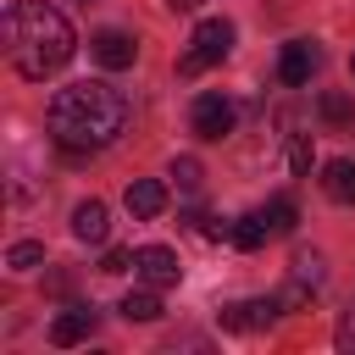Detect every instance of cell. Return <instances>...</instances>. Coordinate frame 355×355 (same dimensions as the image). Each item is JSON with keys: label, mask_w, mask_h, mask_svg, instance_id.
Masks as SVG:
<instances>
[{"label": "cell", "mask_w": 355, "mask_h": 355, "mask_svg": "<svg viewBox=\"0 0 355 355\" xmlns=\"http://www.w3.org/2000/svg\"><path fill=\"white\" fill-rule=\"evenodd\" d=\"M116 311H122L128 322H155V316H161V288H150V283H144V288L122 294V305H116Z\"/></svg>", "instance_id": "cell-13"}, {"label": "cell", "mask_w": 355, "mask_h": 355, "mask_svg": "<svg viewBox=\"0 0 355 355\" xmlns=\"http://www.w3.org/2000/svg\"><path fill=\"white\" fill-rule=\"evenodd\" d=\"M0 33H6L11 67L22 78H33V83H44L50 72H61L72 61V50H78L72 22L55 6H44V0H11L6 17H0Z\"/></svg>", "instance_id": "cell-2"}, {"label": "cell", "mask_w": 355, "mask_h": 355, "mask_svg": "<svg viewBox=\"0 0 355 355\" xmlns=\"http://www.w3.org/2000/svg\"><path fill=\"white\" fill-rule=\"evenodd\" d=\"M233 116H239V111H233V100H227V94H200V100H194V111H189V128H194L200 139H211V144H216V139H227V133H233Z\"/></svg>", "instance_id": "cell-4"}, {"label": "cell", "mask_w": 355, "mask_h": 355, "mask_svg": "<svg viewBox=\"0 0 355 355\" xmlns=\"http://www.w3.org/2000/svg\"><path fill=\"white\" fill-rule=\"evenodd\" d=\"M172 178H178V189H183V194H200V183H205V166H200L194 155H178V161H172Z\"/></svg>", "instance_id": "cell-17"}, {"label": "cell", "mask_w": 355, "mask_h": 355, "mask_svg": "<svg viewBox=\"0 0 355 355\" xmlns=\"http://www.w3.org/2000/svg\"><path fill=\"white\" fill-rule=\"evenodd\" d=\"M261 222H266V233H288V227L300 222V211H294V200H288V194H277V200H266V205H261Z\"/></svg>", "instance_id": "cell-16"}, {"label": "cell", "mask_w": 355, "mask_h": 355, "mask_svg": "<svg viewBox=\"0 0 355 355\" xmlns=\"http://www.w3.org/2000/svg\"><path fill=\"white\" fill-rule=\"evenodd\" d=\"M316 111H322L327 128H355V100H349L344 89H327V94L316 100Z\"/></svg>", "instance_id": "cell-14"}, {"label": "cell", "mask_w": 355, "mask_h": 355, "mask_svg": "<svg viewBox=\"0 0 355 355\" xmlns=\"http://www.w3.org/2000/svg\"><path fill=\"white\" fill-rule=\"evenodd\" d=\"M333 338H338V349H355V311L338 316V333H333Z\"/></svg>", "instance_id": "cell-21"}, {"label": "cell", "mask_w": 355, "mask_h": 355, "mask_svg": "<svg viewBox=\"0 0 355 355\" xmlns=\"http://www.w3.org/2000/svg\"><path fill=\"white\" fill-rule=\"evenodd\" d=\"M128 266H133V250H105V261H100L105 277H116V272H128Z\"/></svg>", "instance_id": "cell-20"}, {"label": "cell", "mask_w": 355, "mask_h": 355, "mask_svg": "<svg viewBox=\"0 0 355 355\" xmlns=\"http://www.w3.org/2000/svg\"><path fill=\"white\" fill-rule=\"evenodd\" d=\"M349 72H355V55H349Z\"/></svg>", "instance_id": "cell-23"}, {"label": "cell", "mask_w": 355, "mask_h": 355, "mask_svg": "<svg viewBox=\"0 0 355 355\" xmlns=\"http://www.w3.org/2000/svg\"><path fill=\"white\" fill-rule=\"evenodd\" d=\"M122 200H128L133 222H155V216L166 211V183H155V178H133Z\"/></svg>", "instance_id": "cell-8"}, {"label": "cell", "mask_w": 355, "mask_h": 355, "mask_svg": "<svg viewBox=\"0 0 355 355\" xmlns=\"http://www.w3.org/2000/svg\"><path fill=\"white\" fill-rule=\"evenodd\" d=\"M39 261H44V244H33V239H22V244L6 250V266H11V272H33Z\"/></svg>", "instance_id": "cell-18"}, {"label": "cell", "mask_w": 355, "mask_h": 355, "mask_svg": "<svg viewBox=\"0 0 355 355\" xmlns=\"http://www.w3.org/2000/svg\"><path fill=\"white\" fill-rule=\"evenodd\" d=\"M322 194L338 200V205H355V161L349 155H333L322 166Z\"/></svg>", "instance_id": "cell-12"}, {"label": "cell", "mask_w": 355, "mask_h": 355, "mask_svg": "<svg viewBox=\"0 0 355 355\" xmlns=\"http://www.w3.org/2000/svg\"><path fill=\"white\" fill-rule=\"evenodd\" d=\"M133 105L116 83L105 78H83V83H67L50 94V111H44V128L61 150H105L111 139H122Z\"/></svg>", "instance_id": "cell-1"}, {"label": "cell", "mask_w": 355, "mask_h": 355, "mask_svg": "<svg viewBox=\"0 0 355 355\" xmlns=\"http://www.w3.org/2000/svg\"><path fill=\"white\" fill-rule=\"evenodd\" d=\"M89 50H94V61H100L105 72H122V67H133V55H139L133 33H122V28H100V33L89 39Z\"/></svg>", "instance_id": "cell-7"}, {"label": "cell", "mask_w": 355, "mask_h": 355, "mask_svg": "<svg viewBox=\"0 0 355 355\" xmlns=\"http://www.w3.org/2000/svg\"><path fill=\"white\" fill-rule=\"evenodd\" d=\"M89 333H94V311H83V305H72V311H61V316L50 322V344H61V349L83 344Z\"/></svg>", "instance_id": "cell-11"}, {"label": "cell", "mask_w": 355, "mask_h": 355, "mask_svg": "<svg viewBox=\"0 0 355 355\" xmlns=\"http://www.w3.org/2000/svg\"><path fill=\"white\" fill-rule=\"evenodd\" d=\"M72 233H78L83 244H105V233H111L105 205H100V200H78V205H72Z\"/></svg>", "instance_id": "cell-10"}, {"label": "cell", "mask_w": 355, "mask_h": 355, "mask_svg": "<svg viewBox=\"0 0 355 355\" xmlns=\"http://www.w3.org/2000/svg\"><path fill=\"white\" fill-rule=\"evenodd\" d=\"M133 272H139L150 288H172V283L183 277L178 250H166V244H144V250H133Z\"/></svg>", "instance_id": "cell-5"}, {"label": "cell", "mask_w": 355, "mask_h": 355, "mask_svg": "<svg viewBox=\"0 0 355 355\" xmlns=\"http://www.w3.org/2000/svg\"><path fill=\"white\" fill-rule=\"evenodd\" d=\"M322 67V50H316V39H288L283 44V55H277V78L288 83V89H300V83H311V72Z\"/></svg>", "instance_id": "cell-6"}, {"label": "cell", "mask_w": 355, "mask_h": 355, "mask_svg": "<svg viewBox=\"0 0 355 355\" xmlns=\"http://www.w3.org/2000/svg\"><path fill=\"white\" fill-rule=\"evenodd\" d=\"M288 166H294V178L311 172V133H294L288 139Z\"/></svg>", "instance_id": "cell-19"}, {"label": "cell", "mask_w": 355, "mask_h": 355, "mask_svg": "<svg viewBox=\"0 0 355 355\" xmlns=\"http://www.w3.org/2000/svg\"><path fill=\"white\" fill-rule=\"evenodd\" d=\"M227 50H233V22H227V17H205V22L194 28L189 55L178 61V72H183V78H200V72H205V67H216Z\"/></svg>", "instance_id": "cell-3"}, {"label": "cell", "mask_w": 355, "mask_h": 355, "mask_svg": "<svg viewBox=\"0 0 355 355\" xmlns=\"http://www.w3.org/2000/svg\"><path fill=\"white\" fill-rule=\"evenodd\" d=\"M239 250H261L272 233H266V222H261V211H244V216H233V233H227Z\"/></svg>", "instance_id": "cell-15"}, {"label": "cell", "mask_w": 355, "mask_h": 355, "mask_svg": "<svg viewBox=\"0 0 355 355\" xmlns=\"http://www.w3.org/2000/svg\"><path fill=\"white\" fill-rule=\"evenodd\" d=\"M277 305H283V300H244V305H227V311H222V327H227V333H255V327H266V322L277 316Z\"/></svg>", "instance_id": "cell-9"}, {"label": "cell", "mask_w": 355, "mask_h": 355, "mask_svg": "<svg viewBox=\"0 0 355 355\" xmlns=\"http://www.w3.org/2000/svg\"><path fill=\"white\" fill-rule=\"evenodd\" d=\"M205 0H166V11H200Z\"/></svg>", "instance_id": "cell-22"}]
</instances>
